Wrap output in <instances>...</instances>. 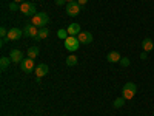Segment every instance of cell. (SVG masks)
Returning a JSON list of instances; mask_svg holds the SVG:
<instances>
[{
    "mask_svg": "<svg viewBox=\"0 0 154 116\" xmlns=\"http://www.w3.org/2000/svg\"><path fill=\"white\" fill-rule=\"evenodd\" d=\"M66 2H68V3H71V2H75V0H66Z\"/></svg>",
    "mask_w": 154,
    "mask_h": 116,
    "instance_id": "cell-29",
    "label": "cell"
},
{
    "mask_svg": "<svg viewBox=\"0 0 154 116\" xmlns=\"http://www.w3.org/2000/svg\"><path fill=\"white\" fill-rule=\"evenodd\" d=\"M66 30H68V34H69V36H79V33L82 31L79 23H71Z\"/></svg>",
    "mask_w": 154,
    "mask_h": 116,
    "instance_id": "cell-13",
    "label": "cell"
},
{
    "mask_svg": "<svg viewBox=\"0 0 154 116\" xmlns=\"http://www.w3.org/2000/svg\"><path fill=\"white\" fill-rule=\"evenodd\" d=\"M48 23H49V16L43 11L37 12V14L32 17V25H35L37 28H45Z\"/></svg>",
    "mask_w": 154,
    "mask_h": 116,
    "instance_id": "cell-1",
    "label": "cell"
},
{
    "mask_svg": "<svg viewBox=\"0 0 154 116\" xmlns=\"http://www.w3.org/2000/svg\"><path fill=\"white\" fill-rule=\"evenodd\" d=\"M80 5L77 3V2H71V3H66V14L69 17H75L77 14L80 12Z\"/></svg>",
    "mask_w": 154,
    "mask_h": 116,
    "instance_id": "cell-6",
    "label": "cell"
},
{
    "mask_svg": "<svg viewBox=\"0 0 154 116\" xmlns=\"http://www.w3.org/2000/svg\"><path fill=\"white\" fill-rule=\"evenodd\" d=\"M62 116H66V114H62Z\"/></svg>",
    "mask_w": 154,
    "mask_h": 116,
    "instance_id": "cell-30",
    "label": "cell"
},
{
    "mask_svg": "<svg viewBox=\"0 0 154 116\" xmlns=\"http://www.w3.org/2000/svg\"><path fill=\"white\" fill-rule=\"evenodd\" d=\"M65 2H66V0H56V5H59V6H60V5H63Z\"/></svg>",
    "mask_w": 154,
    "mask_h": 116,
    "instance_id": "cell-26",
    "label": "cell"
},
{
    "mask_svg": "<svg viewBox=\"0 0 154 116\" xmlns=\"http://www.w3.org/2000/svg\"><path fill=\"white\" fill-rule=\"evenodd\" d=\"M49 36V30L45 27V28H38V34H37V37L34 39V40H43V39H46Z\"/></svg>",
    "mask_w": 154,
    "mask_h": 116,
    "instance_id": "cell-15",
    "label": "cell"
},
{
    "mask_svg": "<svg viewBox=\"0 0 154 116\" xmlns=\"http://www.w3.org/2000/svg\"><path fill=\"white\" fill-rule=\"evenodd\" d=\"M8 40H9V39H8V37H2V42H0V44H2V45H5V44H6Z\"/></svg>",
    "mask_w": 154,
    "mask_h": 116,
    "instance_id": "cell-27",
    "label": "cell"
},
{
    "mask_svg": "<svg viewBox=\"0 0 154 116\" xmlns=\"http://www.w3.org/2000/svg\"><path fill=\"white\" fill-rule=\"evenodd\" d=\"M75 2H77V3H79L80 6H83V5H85V3L88 2V0H75Z\"/></svg>",
    "mask_w": 154,
    "mask_h": 116,
    "instance_id": "cell-24",
    "label": "cell"
},
{
    "mask_svg": "<svg viewBox=\"0 0 154 116\" xmlns=\"http://www.w3.org/2000/svg\"><path fill=\"white\" fill-rule=\"evenodd\" d=\"M63 42H65V48L68 51H71V53L77 51L80 47V42H79V39H77V36H69L66 40H63Z\"/></svg>",
    "mask_w": 154,
    "mask_h": 116,
    "instance_id": "cell-4",
    "label": "cell"
},
{
    "mask_svg": "<svg viewBox=\"0 0 154 116\" xmlns=\"http://www.w3.org/2000/svg\"><path fill=\"white\" fill-rule=\"evenodd\" d=\"M37 34H38V28L35 27V25L26 23V25L23 27V36H25V37H32V39H35Z\"/></svg>",
    "mask_w": 154,
    "mask_h": 116,
    "instance_id": "cell-5",
    "label": "cell"
},
{
    "mask_svg": "<svg viewBox=\"0 0 154 116\" xmlns=\"http://www.w3.org/2000/svg\"><path fill=\"white\" fill-rule=\"evenodd\" d=\"M137 93V85L134 82H126L123 87H122V96L128 101V99H133Z\"/></svg>",
    "mask_w": 154,
    "mask_h": 116,
    "instance_id": "cell-2",
    "label": "cell"
},
{
    "mask_svg": "<svg viewBox=\"0 0 154 116\" xmlns=\"http://www.w3.org/2000/svg\"><path fill=\"white\" fill-rule=\"evenodd\" d=\"M140 59H142V60H146V59H148V57H146V51H143V53L140 54Z\"/></svg>",
    "mask_w": 154,
    "mask_h": 116,
    "instance_id": "cell-25",
    "label": "cell"
},
{
    "mask_svg": "<svg viewBox=\"0 0 154 116\" xmlns=\"http://www.w3.org/2000/svg\"><path fill=\"white\" fill-rule=\"evenodd\" d=\"M48 71H49V68H48L46 63H38V65L35 67V70H34V73H35L37 77H43V76H46Z\"/></svg>",
    "mask_w": 154,
    "mask_h": 116,
    "instance_id": "cell-11",
    "label": "cell"
},
{
    "mask_svg": "<svg viewBox=\"0 0 154 116\" xmlns=\"http://www.w3.org/2000/svg\"><path fill=\"white\" fill-rule=\"evenodd\" d=\"M9 9L11 11H17V9H20V5H17L16 2H12V3H9Z\"/></svg>",
    "mask_w": 154,
    "mask_h": 116,
    "instance_id": "cell-22",
    "label": "cell"
},
{
    "mask_svg": "<svg viewBox=\"0 0 154 116\" xmlns=\"http://www.w3.org/2000/svg\"><path fill=\"white\" fill-rule=\"evenodd\" d=\"M120 65L122 67H130V59H128V57H122L120 59Z\"/></svg>",
    "mask_w": 154,
    "mask_h": 116,
    "instance_id": "cell-21",
    "label": "cell"
},
{
    "mask_svg": "<svg viewBox=\"0 0 154 116\" xmlns=\"http://www.w3.org/2000/svg\"><path fill=\"white\" fill-rule=\"evenodd\" d=\"M22 36H23V30H19V28H11L9 31H8V39L9 40H19V39H22Z\"/></svg>",
    "mask_w": 154,
    "mask_h": 116,
    "instance_id": "cell-10",
    "label": "cell"
},
{
    "mask_svg": "<svg viewBox=\"0 0 154 116\" xmlns=\"http://www.w3.org/2000/svg\"><path fill=\"white\" fill-rule=\"evenodd\" d=\"M57 37H59V39H63V40H66V39L69 37L68 30H59V31H57Z\"/></svg>",
    "mask_w": 154,
    "mask_h": 116,
    "instance_id": "cell-20",
    "label": "cell"
},
{
    "mask_svg": "<svg viewBox=\"0 0 154 116\" xmlns=\"http://www.w3.org/2000/svg\"><path fill=\"white\" fill-rule=\"evenodd\" d=\"M125 102H126V99L123 96H120V98H117V99L112 102V105H114V108H122L125 105Z\"/></svg>",
    "mask_w": 154,
    "mask_h": 116,
    "instance_id": "cell-17",
    "label": "cell"
},
{
    "mask_svg": "<svg viewBox=\"0 0 154 116\" xmlns=\"http://www.w3.org/2000/svg\"><path fill=\"white\" fill-rule=\"evenodd\" d=\"M9 62H12V60H11V57L2 56V57H0V68H2V70H6V68H8V65H9Z\"/></svg>",
    "mask_w": 154,
    "mask_h": 116,
    "instance_id": "cell-16",
    "label": "cell"
},
{
    "mask_svg": "<svg viewBox=\"0 0 154 116\" xmlns=\"http://www.w3.org/2000/svg\"><path fill=\"white\" fill-rule=\"evenodd\" d=\"M75 63H77V56L69 54V56L66 57V65H68V67H74Z\"/></svg>",
    "mask_w": 154,
    "mask_h": 116,
    "instance_id": "cell-19",
    "label": "cell"
},
{
    "mask_svg": "<svg viewBox=\"0 0 154 116\" xmlns=\"http://www.w3.org/2000/svg\"><path fill=\"white\" fill-rule=\"evenodd\" d=\"M20 11L23 12L25 16H28V17H34L37 14V8L32 2H23L20 3Z\"/></svg>",
    "mask_w": 154,
    "mask_h": 116,
    "instance_id": "cell-3",
    "label": "cell"
},
{
    "mask_svg": "<svg viewBox=\"0 0 154 116\" xmlns=\"http://www.w3.org/2000/svg\"><path fill=\"white\" fill-rule=\"evenodd\" d=\"M14 2H16V3H23L25 0H14Z\"/></svg>",
    "mask_w": 154,
    "mask_h": 116,
    "instance_id": "cell-28",
    "label": "cell"
},
{
    "mask_svg": "<svg viewBox=\"0 0 154 116\" xmlns=\"http://www.w3.org/2000/svg\"><path fill=\"white\" fill-rule=\"evenodd\" d=\"M77 39H79V42L83 44V45H88L93 42V34L89 31H80L79 36H77Z\"/></svg>",
    "mask_w": 154,
    "mask_h": 116,
    "instance_id": "cell-8",
    "label": "cell"
},
{
    "mask_svg": "<svg viewBox=\"0 0 154 116\" xmlns=\"http://www.w3.org/2000/svg\"><path fill=\"white\" fill-rule=\"evenodd\" d=\"M20 67H22V71H25V73L34 71V59H31V57L23 59V60L20 62Z\"/></svg>",
    "mask_w": 154,
    "mask_h": 116,
    "instance_id": "cell-7",
    "label": "cell"
},
{
    "mask_svg": "<svg viewBox=\"0 0 154 116\" xmlns=\"http://www.w3.org/2000/svg\"><path fill=\"white\" fill-rule=\"evenodd\" d=\"M9 57H11V60L14 62V63H20V62L23 60V51H22V50H17V48L11 50Z\"/></svg>",
    "mask_w": 154,
    "mask_h": 116,
    "instance_id": "cell-9",
    "label": "cell"
},
{
    "mask_svg": "<svg viewBox=\"0 0 154 116\" xmlns=\"http://www.w3.org/2000/svg\"><path fill=\"white\" fill-rule=\"evenodd\" d=\"M152 116H154V113H152Z\"/></svg>",
    "mask_w": 154,
    "mask_h": 116,
    "instance_id": "cell-31",
    "label": "cell"
},
{
    "mask_svg": "<svg viewBox=\"0 0 154 116\" xmlns=\"http://www.w3.org/2000/svg\"><path fill=\"white\" fill-rule=\"evenodd\" d=\"M37 56H38V47H29L28 48V57L35 59Z\"/></svg>",
    "mask_w": 154,
    "mask_h": 116,
    "instance_id": "cell-18",
    "label": "cell"
},
{
    "mask_svg": "<svg viewBox=\"0 0 154 116\" xmlns=\"http://www.w3.org/2000/svg\"><path fill=\"white\" fill-rule=\"evenodd\" d=\"M0 36H2V37H6V36H8V30H6L5 27L0 28Z\"/></svg>",
    "mask_w": 154,
    "mask_h": 116,
    "instance_id": "cell-23",
    "label": "cell"
},
{
    "mask_svg": "<svg viewBox=\"0 0 154 116\" xmlns=\"http://www.w3.org/2000/svg\"><path fill=\"white\" fill-rule=\"evenodd\" d=\"M142 48H143V51H146V53L148 51H152L154 50V42L151 40L149 37H145L143 42H142Z\"/></svg>",
    "mask_w": 154,
    "mask_h": 116,
    "instance_id": "cell-14",
    "label": "cell"
},
{
    "mask_svg": "<svg viewBox=\"0 0 154 116\" xmlns=\"http://www.w3.org/2000/svg\"><path fill=\"white\" fill-rule=\"evenodd\" d=\"M120 53L119 51H111V53H108V56H106V60L109 62V63H116V62H120Z\"/></svg>",
    "mask_w": 154,
    "mask_h": 116,
    "instance_id": "cell-12",
    "label": "cell"
}]
</instances>
